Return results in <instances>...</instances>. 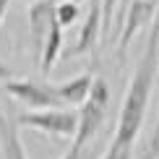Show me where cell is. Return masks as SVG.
Returning <instances> with one entry per match:
<instances>
[{"label":"cell","mask_w":159,"mask_h":159,"mask_svg":"<svg viewBox=\"0 0 159 159\" xmlns=\"http://www.w3.org/2000/svg\"><path fill=\"white\" fill-rule=\"evenodd\" d=\"M149 26L151 29H149L146 47H143L141 57H138V65L128 81V91H125L120 117H117V125H115V138L110 143V151H115L120 159L133 157V146L143 128V120H146L151 89H154V78L159 70V13Z\"/></svg>","instance_id":"1"},{"label":"cell","mask_w":159,"mask_h":159,"mask_svg":"<svg viewBox=\"0 0 159 159\" xmlns=\"http://www.w3.org/2000/svg\"><path fill=\"white\" fill-rule=\"evenodd\" d=\"M110 107V86L104 78H94L91 81V91L86 97V102L78 110V123H76V136H73V149L84 151V146L97 136V130L102 128L104 117H107Z\"/></svg>","instance_id":"2"},{"label":"cell","mask_w":159,"mask_h":159,"mask_svg":"<svg viewBox=\"0 0 159 159\" xmlns=\"http://www.w3.org/2000/svg\"><path fill=\"white\" fill-rule=\"evenodd\" d=\"M13 123L21 125V128H34L39 133H47V136L73 138L78 117H76V112H68V110H37V112L18 115Z\"/></svg>","instance_id":"3"},{"label":"cell","mask_w":159,"mask_h":159,"mask_svg":"<svg viewBox=\"0 0 159 159\" xmlns=\"http://www.w3.org/2000/svg\"><path fill=\"white\" fill-rule=\"evenodd\" d=\"M5 91L18 99L21 104H26L29 110H63L60 99L55 97L50 84H42V81H29V78H11L5 81Z\"/></svg>","instance_id":"4"},{"label":"cell","mask_w":159,"mask_h":159,"mask_svg":"<svg viewBox=\"0 0 159 159\" xmlns=\"http://www.w3.org/2000/svg\"><path fill=\"white\" fill-rule=\"evenodd\" d=\"M157 13H159V0H136V3H128L125 24L120 29V39H117V50L125 52V47L130 44V39H133L143 26H149L154 21Z\"/></svg>","instance_id":"5"},{"label":"cell","mask_w":159,"mask_h":159,"mask_svg":"<svg viewBox=\"0 0 159 159\" xmlns=\"http://www.w3.org/2000/svg\"><path fill=\"white\" fill-rule=\"evenodd\" d=\"M52 21H55V0H34V5L29 8V34L37 55L44 44V37H47Z\"/></svg>","instance_id":"6"},{"label":"cell","mask_w":159,"mask_h":159,"mask_svg":"<svg viewBox=\"0 0 159 159\" xmlns=\"http://www.w3.org/2000/svg\"><path fill=\"white\" fill-rule=\"evenodd\" d=\"M99 34H102V8H99V0H94L91 8H89V13H86V18H84L81 31H78L73 55H86V52H91L97 47Z\"/></svg>","instance_id":"7"},{"label":"cell","mask_w":159,"mask_h":159,"mask_svg":"<svg viewBox=\"0 0 159 159\" xmlns=\"http://www.w3.org/2000/svg\"><path fill=\"white\" fill-rule=\"evenodd\" d=\"M0 159H26L24 141L11 115L0 110Z\"/></svg>","instance_id":"8"},{"label":"cell","mask_w":159,"mask_h":159,"mask_svg":"<svg viewBox=\"0 0 159 159\" xmlns=\"http://www.w3.org/2000/svg\"><path fill=\"white\" fill-rule=\"evenodd\" d=\"M91 81H94V78H91L89 73H84V76L70 78V81L55 84L52 91H55V97L60 99L63 107H65V104H84L86 97H89V91H91Z\"/></svg>","instance_id":"9"},{"label":"cell","mask_w":159,"mask_h":159,"mask_svg":"<svg viewBox=\"0 0 159 159\" xmlns=\"http://www.w3.org/2000/svg\"><path fill=\"white\" fill-rule=\"evenodd\" d=\"M60 52H63V29L52 21L47 37H44V44H42V50H39V70H42V76L52 73Z\"/></svg>","instance_id":"10"},{"label":"cell","mask_w":159,"mask_h":159,"mask_svg":"<svg viewBox=\"0 0 159 159\" xmlns=\"http://www.w3.org/2000/svg\"><path fill=\"white\" fill-rule=\"evenodd\" d=\"M78 13H81V8H78L76 3H68V0H60V3H55V24L60 26H70L76 24Z\"/></svg>","instance_id":"11"},{"label":"cell","mask_w":159,"mask_h":159,"mask_svg":"<svg viewBox=\"0 0 159 159\" xmlns=\"http://www.w3.org/2000/svg\"><path fill=\"white\" fill-rule=\"evenodd\" d=\"M115 5H117V0H99V8H102V34H104V39L110 37V26H112Z\"/></svg>","instance_id":"12"},{"label":"cell","mask_w":159,"mask_h":159,"mask_svg":"<svg viewBox=\"0 0 159 159\" xmlns=\"http://www.w3.org/2000/svg\"><path fill=\"white\" fill-rule=\"evenodd\" d=\"M60 159H84V151H78V149H73V146H70V149L65 151Z\"/></svg>","instance_id":"13"},{"label":"cell","mask_w":159,"mask_h":159,"mask_svg":"<svg viewBox=\"0 0 159 159\" xmlns=\"http://www.w3.org/2000/svg\"><path fill=\"white\" fill-rule=\"evenodd\" d=\"M0 81H11V68L0 60Z\"/></svg>","instance_id":"14"},{"label":"cell","mask_w":159,"mask_h":159,"mask_svg":"<svg viewBox=\"0 0 159 159\" xmlns=\"http://www.w3.org/2000/svg\"><path fill=\"white\" fill-rule=\"evenodd\" d=\"M8 5H11V0H0V24H3L5 13H8Z\"/></svg>","instance_id":"15"},{"label":"cell","mask_w":159,"mask_h":159,"mask_svg":"<svg viewBox=\"0 0 159 159\" xmlns=\"http://www.w3.org/2000/svg\"><path fill=\"white\" fill-rule=\"evenodd\" d=\"M102 159H120V157H117L115 151H110V149H107V151H104V157H102Z\"/></svg>","instance_id":"16"},{"label":"cell","mask_w":159,"mask_h":159,"mask_svg":"<svg viewBox=\"0 0 159 159\" xmlns=\"http://www.w3.org/2000/svg\"><path fill=\"white\" fill-rule=\"evenodd\" d=\"M157 73H159V70H157ZM151 146L159 149V125H157V136H154V141H151Z\"/></svg>","instance_id":"17"},{"label":"cell","mask_w":159,"mask_h":159,"mask_svg":"<svg viewBox=\"0 0 159 159\" xmlns=\"http://www.w3.org/2000/svg\"><path fill=\"white\" fill-rule=\"evenodd\" d=\"M55 3H60V0H55ZM68 3H76V5H78V3H81V0H68Z\"/></svg>","instance_id":"18"},{"label":"cell","mask_w":159,"mask_h":159,"mask_svg":"<svg viewBox=\"0 0 159 159\" xmlns=\"http://www.w3.org/2000/svg\"><path fill=\"white\" fill-rule=\"evenodd\" d=\"M128 3H136V0H128Z\"/></svg>","instance_id":"19"}]
</instances>
